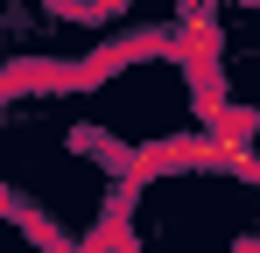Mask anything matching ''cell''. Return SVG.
Instances as JSON below:
<instances>
[{"label": "cell", "mask_w": 260, "mask_h": 253, "mask_svg": "<svg viewBox=\"0 0 260 253\" xmlns=\"http://www.w3.org/2000/svg\"><path fill=\"white\" fill-rule=\"evenodd\" d=\"M218 42H225L218 0H183V7H176V49H183L190 64H218Z\"/></svg>", "instance_id": "cell-1"}]
</instances>
